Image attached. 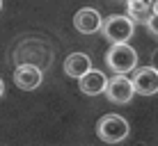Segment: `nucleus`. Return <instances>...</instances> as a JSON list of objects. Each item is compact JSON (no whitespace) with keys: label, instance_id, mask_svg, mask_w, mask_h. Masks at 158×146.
Wrapping results in <instances>:
<instances>
[{"label":"nucleus","instance_id":"6","mask_svg":"<svg viewBox=\"0 0 158 146\" xmlns=\"http://www.w3.org/2000/svg\"><path fill=\"white\" fill-rule=\"evenodd\" d=\"M41 80H44V73H41V69L37 66V64H19V66L14 69V82H16V87H21L25 91L37 89L41 85Z\"/></svg>","mask_w":158,"mask_h":146},{"label":"nucleus","instance_id":"9","mask_svg":"<svg viewBox=\"0 0 158 146\" xmlns=\"http://www.w3.org/2000/svg\"><path fill=\"white\" fill-rule=\"evenodd\" d=\"M92 69V59L85 53H71L67 59H64V73L69 78H80Z\"/></svg>","mask_w":158,"mask_h":146},{"label":"nucleus","instance_id":"16","mask_svg":"<svg viewBox=\"0 0 158 146\" xmlns=\"http://www.w3.org/2000/svg\"><path fill=\"white\" fill-rule=\"evenodd\" d=\"M0 9H2V0H0Z\"/></svg>","mask_w":158,"mask_h":146},{"label":"nucleus","instance_id":"15","mask_svg":"<svg viewBox=\"0 0 158 146\" xmlns=\"http://www.w3.org/2000/svg\"><path fill=\"white\" fill-rule=\"evenodd\" d=\"M115 2H126V0H115Z\"/></svg>","mask_w":158,"mask_h":146},{"label":"nucleus","instance_id":"4","mask_svg":"<svg viewBox=\"0 0 158 146\" xmlns=\"http://www.w3.org/2000/svg\"><path fill=\"white\" fill-rule=\"evenodd\" d=\"M103 94L108 96L110 103H117V105H124V103H131V98L135 96V87H133V80L124 73H117L115 78L108 80L106 91Z\"/></svg>","mask_w":158,"mask_h":146},{"label":"nucleus","instance_id":"12","mask_svg":"<svg viewBox=\"0 0 158 146\" xmlns=\"http://www.w3.org/2000/svg\"><path fill=\"white\" fill-rule=\"evenodd\" d=\"M151 64H154V66L158 69V48L154 50V55H151Z\"/></svg>","mask_w":158,"mask_h":146},{"label":"nucleus","instance_id":"8","mask_svg":"<svg viewBox=\"0 0 158 146\" xmlns=\"http://www.w3.org/2000/svg\"><path fill=\"white\" fill-rule=\"evenodd\" d=\"M80 82V91L87 96H99L106 91V85H108V75L103 71H96V69H89L85 75L78 78Z\"/></svg>","mask_w":158,"mask_h":146},{"label":"nucleus","instance_id":"3","mask_svg":"<svg viewBox=\"0 0 158 146\" xmlns=\"http://www.w3.org/2000/svg\"><path fill=\"white\" fill-rule=\"evenodd\" d=\"M128 121L124 116L119 114H106L99 119V123H96V132H99V137L103 142L108 144H117L122 142V139L128 137Z\"/></svg>","mask_w":158,"mask_h":146},{"label":"nucleus","instance_id":"11","mask_svg":"<svg viewBox=\"0 0 158 146\" xmlns=\"http://www.w3.org/2000/svg\"><path fill=\"white\" fill-rule=\"evenodd\" d=\"M147 30H149L154 37H158V14H151V18L147 21Z\"/></svg>","mask_w":158,"mask_h":146},{"label":"nucleus","instance_id":"2","mask_svg":"<svg viewBox=\"0 0 158 146\" xmlns=\"http://www.w3.org/2000/svg\"><path fill=\"white\" fill-rule=\"evenodd\" d=\"M133 30H135V23L131 21L128 14H112L103 21V37H106L110 44H124L133 37Z\"/></svg>","mask_w":158,"mask_h":146},{"label":"nucleus","instance_id":"5","mask_svg":"<svg viewBox=\"0 0 158 146\" xmlns=\"http://www.w3.org/2000/svg\"><path fill=\"white\" fill-rule=\"evenodd\" d=\"M133 87L140 96H154L158 94V69L151 66H135L133 69Z\"/></svg>","mask_w":158,"mask_h":146},{"label":"nucleus","instance_id":"17","mask_svg":"<svg viewBox=\"0 0 158 146\" xmlns=\"http://www.w3.org/2000/svg\"><path fill=\"white\" fill-rule=\"evenodd\" d=\"M151 2H156V0H151Z\"/></svg>","mask_w":158,"mask_h":146},{"label":"nucleus","instance_id":"13","mask_svg":"<svg viewBox=\"0 0 158 146\" xmlns=\"http://www.w3.org/2000/svg\"><path fill=\"white\" fill-rule=\"evenodd\" d=\"M2 91H5V82H2V78H0V96H2Z\"/></svg>","mask_w":158,"mask_h":146},{"label":"nucleus","instance_id":"1","mask_svg":"<svg viewBox=\"0 0 158 146\" xmlns=\"http://www.w3.org/2000/svg\"><path fill=\"white\" fill-rule=\"evenodd\" d=\"M106 64L110 71L115 73H131L135 66H138V53L135 48L128 46V41L124 44H112L110 50L106 55Z\"/></svg>","mask_w":158,"mask_h":146},{"label":"nucleus","instance_id":"7","mask_svg":"<svg viewBox=\"0 0 158 146\" xmlns=\"http://www.w3.org/2000/svg\"><path fill=\"white\" fill-rule=\"evenodd\" d=\"M73 28L83 34H94V32H101L103 28V18L96 9L92 7H83L80 12H76L73 16Z\"/></svg>","mask_w":158,"mask_h":146},{"label":"nucleus","instance_id":"10","mask_svg":"<svg viewBox=\"0 0 158 146\" xmlns=\"http://www.w3.org/2000/svg\"><path fill=\"white\" fill-rule=\"evenodd\" d=\"M126 14L131 16L133 23H144L154 14V2L151 0H126Z\"/></svg>","mask_w":158,"mask_h":146},{"label":"nucleus","instance_id":"14","mask_svg":"<svg viewBox=\"0 0 158 146\" xmlns=\"http://www.w3.org/2000/svg\"><path fill=\"white\" fill-rule=\"evenodd\" d=\"M154 14H158V0L154 2Z\"/></svg>","mask_w":158,"mask_h":146}]
</instances>
